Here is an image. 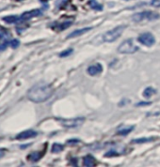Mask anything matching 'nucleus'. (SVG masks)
Listing matches in <instances>:
<instances>
[{"label": "nucleus", "mask_w": 160, "mask_h": 167, "mask_svg": "<svg viewBox=\"0 0 160 167\" xmlns=\"http://www.w3.org/2000/svg\"><path fill=\"white\" fill-rule=\"evenodd\" d=\"M8 43H9V42H8V41L6 40L5 42H4V43H3V44L1 45V46H0V52H1V51H4V50L6 49V48L8 47Z\"/></svg>", "instance_id": "nucleus-25"}, {"label": "nucleus", "mask_w": 160, "mask_h": 167, "mask_svg": "<svg viewBox=\"0 0 160 167\" xmlns=\"http://www.w3.org/2000/svg\"><path fill=\"white\" fill-rule=\"evenodd\" d=\"M72 25H73L72 20H67L62 23H55L53 25V29H56L58 31H63V30L67 29L68 27H70Z\"/></svg>", "instance_id": "nucleus-8"}, {"label": "nucleus", "mask_w": 160, "mask_h": 167, "mask_svg": "<svg viewBox=\"0 0 160 167\" xmlns=\"http://www.w3.org/2000/svg\"><path fill=\"white\" fill-rule=\"evenodd\" d=\"M41 2H46V1H48V0H41Z\"/></svg>", "instance_id": "nucleus-28"}, {"label": "nucleus", "mask_w": 160, "mask_h": 167, "mask_svg": "<svg viewBox=\"0 0 160 167\" xmlns=\"http://www.w3.org/2000/svg\"><path fill=\"white\" fill-rule=\"evenodd\" d=\"M73 53V49H69V50H66L64 52H62L59 54V57H68L69 54H71Z\"/></svg>", "instance_id": "nucleus-20"}, {"label": "nucleus", "mask_w": 160, "mask_h": 167, "mask_svg": "<svg viewBox=\"0 0 160 167\" xmlns=\"http://www.w3.org/2000/svg\"><path fill=\"white\" fill-rule=\"evenodd\" d=\"M0 40H1V35H0Z\"/></svg>", "instance_id": "nucleus-29"}, {"label": "nucleus", "mask_w": 160, "mask_h": 167, "mask_svg": "<svg viewBox=\"0 0 160 167\" xmlns=\"http://www.w3.org/2000/svg\"><path fill=\"white\" fill-rule=\"evenodd\" d=\"M155 138H140V139H135V140L132 141L133 144H143V143H147L151 142L154 140Z\"/></svg>", "instance_id": "nucleus-18"}, {"label": "nucleus", "mask_w": 160, "mask_h": 167, "mask_svg": "<svg viewBox=\"0 0 160 167\" xmlns=\"http://www.w3.org/2000/svg\"><path fill=\"white\" fill-rule=\"evenodd\" d=\"M37 135H38V133H36V131L29 130H26V131H23V133L17 134L16 139H18V140H26V139L34 138Z\"/></svg>", "instance_id": "nucleus-9"}, {"label": "nucleus", "mask_w": 160, "mask_h": 167, "mask_svg": "<svg viewBox=\"0 0 160 167\" xmlns=\"http://www.w3.org/2000/svg\"><path fill=\"white\" fill-rule=\"evenodd\" d=\"M155 93V90L154 88H152V87H147V88H145V90L143 91V96L145 97V98L149 99L150 97H152Z\"/></svg>", "instance_id": "nucleus-16"}, {"label": "nucleus", "mask_w": 160, "mask_h": 167, "mask_svg": "<svg viewBox=\"0 0 160 167\" xmlns=\"http://www.w3.org/2000/svg\"><path fill=\"white\" fill-rule=\"evenodd\" d=\"M133 130H134V126H131L130 128L128 127V128H125V129H122L120 130H118V134H120V135H127Z\"/></svg>", "instance_id": "nucleus-19"}, {"label": "nucleus", "mask_w": 160, "mask_h": 167, "mask_svg": "<svg viewBox=\"0 0 160 167\" xmlns=\"http://www.w3.org/2000/svg\"><path fill=\"white\" fill-rule=\"evenodd\" d=\"M44 153L43 152H39V151H35V152H32L30 154L27 156V160H29V162L31 163H37L39 162L41 158L43 157Z\"/></svg>", "instance_id": "nucleus-11"}, {"label": "nucleus", "mask_w": 160, "mask_h": 167, "mask_svg": "<svg viewBox=\"0 0 160 167\" xmlns=\"http://www.w3.org/2000/svg\"><path fill=\"white\" fill-rule=\"evenodd\" d=\"M58 120L66 128H75L84 123L85 118L77 117V118H70V119H60V118H58Z\"/></svg>", "instance_id": "nucleus-5"}, {"label": "nucleus", "mask_w": 160, "mask_h": 167, "mask_svg": "<svg viewBox=\"0 0 160 167\" xmlns=\"http://www.w3.org/2000/svg\"><path fill=\"white\" fill-rule=\"evenodd\" d=\"M150 4L154 7H160V0H152Z\"/></svg>", "instance_id": "nucleus-24"}, {"label": "nucleus", "mask_w": 160, "mask_h": 167, "mask_svg": "<svg viewBox=\"0 0 160 167\" xmlns=\"http://www.w3.org/2000/svg\"><path fill=\"white\" fill-rule=\"evenodd\" d=\"M140 50L137 45L134 44V41L132 39L124 40L123 42L118 47V52L121 54H134Z\"/></svg>", "instance_id": "nucleus-3"}, {"label": "nucleus", "mask_w": 160, "mask_h": 167, "mask_svg": "<svg viewBox=\"0 0 160 167\" xmlns=\"http://www.w3.org/2000/svg\"><path fill=\"white\" fill-rule=\"evenodd\" d=\"M63 150V145H60V144H58V143H55L53 145H52V152L53 153H59L60 151Z\"/></svg>", "instance_id": "nucleus-17"}, {"label": "nucleus", "mask_w": 160, "mask_h": 167, "mask_svg": "<svg viewBox=\"0 0 160 167\" xmlns=\"http://www.w3.org/2000/svg\"><path fill=\"white\" fill-rule=\"evenodd\" d=\"M124 29H125L124 25H119L115 27V28L107 31L104 35V40H105L106 42H113V41L117 40L121 37V35L123 33Z\"/></svg>", "instance_id": "nucleus-2"}, {"label": "nucleus", "mask_w": 160, "mask_h": 167, "mask_svg": "<svg viewBox=\"0 0 160 167\" xmlns=\"http://www.w3.org/2000/svg\"><path fill=\"white\" fill-rule=\"evenodd\" d=\"M79 142H80V140H78V139H71V140L67 141V144L68 145H75V144H78Z\"/></svg>", "instance_id": "nucleus-23"}, {"label": "nucleus", "mask_w": 160, "mask_h": 167, "mask_svg": "<svg viewBox=\"0 0 160 167\" xmlns=\"http://www.w3.org/2000/svg\"><path fill=\"white\" fill-rule=\"evenodd\" d=\"M11 47L13 48V49H16V48L20 45V41L18 40H11Z\"/></svg>", "instance_id": "nucleus-21"}, {"label": "nucleus", "mask_w": 160, "mask_h": 167, "mask_svg": "<svg viewBox=\"0 0 160 167\" xmlns=\"http://www.w3.org/2000/svg\"><path fill=\"white\" fill-rule=\"evenodd\" d=\"M117 155H118V153H117L116 151H114L113 149L110 150V151H108L107 153H106V154H105L106 157H112V156H117Z\"/></svg>", "instance_id": "nucleus-22"}, {"label": "nucleus", "mask_w": 160, "mask_h": 167, "mask_svg": "<svg viewBox=\"0 0 160 167\" xmlns=\"http://www.w3.org/2000/svg\"><path fill=\"white\" fill-rule=\"evenodd\" d=\"M159 18L160 16L158 13L154 12V11H149V10L135 13V14L132 16V19H133V21H135V22H141V21H144V20L154 21Z\"/></svg>", "instance_id": "nucleus-4"}, {"label": "nucleus", "mask_w": 160, "mask_h": 167, "mask_svg": "<svg viewBox=\"0 0 160 167\" xmlns=\"http://www.w3.org/2000/svg\"><path fill=\"white\" fill-rule=\"evenodd\" d=\"M41 14H43V12H41V10H30V11H26L20 16V21H21V22H24V21H29L31 18L41 16Z\"/></svg>", "instance_id": "nucleus-7"}, {"label": "nucleus", "mask_w": 160, "mask_h": 167, "mask_svg": "<svg viewBox=\"0 0 160 167\" xmlns=\"http://www.w3.org/2000/svg\"><path fill=\"white\" fill-rule=\"evenodd\" d=\"M138 42H140L141 44L147 46V47H151L155 44V37L152 36L151 33H144V34H141L140 37L137 39Z\"/></svg>", "instance_id": "nucleus-6"}, {"label": "nucleus", "mask_w": 160, "mask_h": 167, "mask_svg": "<svg viewBox=\"0 0 160 167\" xmlns=\"http://www.w3.org/2000/svg\"><path fill=\"white\" fill-rule=\"evenodd\" d=\"M152 102L148 101V102H140V103H137L136 106H147V105H150Z\"/></svg>", "instance_id": "nucleus-26"}, {"label": "nucleus", "mask_w": 160, "mask_h": 167, "mask_svg": "<svg viewBox=\"0 0 160 167\" xmlns=\"http://www.w3.org/2000/svg\"><path fill=\"white\" fill-rule=\"evenodd\" d=\"M3 20L5 21L6 23L8 24H15V23H18V22H21L20 21V16H6L3 18Z\"/></svg>", "instance_id": "nucleus-15"}, {"label": "nucleus", "mask_w": 160, "mask_h": 167, "mask_svg": "<svg viewBox=\"0 0 160 167\" xmlns=\"http://www.w3.org/2000/svg\"><path fill=\"white\" fill-rule=\"evenodd\" d=\"M4 155V151H2V150H0V158H1L2 156Z\"/></svg>", "instance_id": "nucleus-27"}, {"label": "nucleus", "mask_w": 160, "mask_h": 167, "mask_svg": "<svg viewBox=\"0 0 160 167\" xmlns=\"http://www.w3.org/2000/svg\"><path fill=\"white\" fill-rule=\"evenodd\" d=\"M96 163L95 159L92 156V155H87L83 159V165L87 166V167H92L94 166Z\"/></svg>", "instance_id": "nucleus-13"}, {"label": "nucleus", "mask_w": 160, "mask_h": 167, "mask_svg": "<svg viewBox=\"0 0 160 167\" xmlns=\"http://www.w3.org/2000/svg\"><path fill=\"white\" fill-rule=\"evenodd\" d=\"M89 6L92 8V10H103V6L101 4H99L98 2L96 1V0H89V2H88Z\"/></svg>", "instance_id": "nucleus-14"}, {"label": "nucleus", "mask_w": 160, "mask_h": 167, "mask_svg": "<svg viewBox=\"0 0 160 167\" xmlns=\"http://www.w3.org/2000/svg\"><path fill=\"white\" fill-rule=\"evenodd\" d=\"M102 72H103V67L101 64H94V65H92L88 68V73L92 76L100 74Z\"/></svg>", "instance_id": "nucleus-10"}, {"label": "nucleus", "mask_w": 160, "mask_h": 167, "mask_svg": "<svg viewBox=\"0 0 160 167\" xmlns=\"http://www.w3.org/2000/svg\"><path fill=\"white\" fill-rule=\"evenodd\" d=\"M53 92H54V89L49 84L41 82L34 86H32L29 90V92H27V98L33 102L40 103L47 101L52 96Z\"/></svg>", "instance_id": "nucleus-1"}, {"label": "nucleus", "mask_w": 160, "mask_h": 167, "mask_svg": "<svg viewBox=\"0 0 160 167\" xmlns=\"http://www.w3.org/2000/svg\"><path fill=\"white\" fill-rule=\"evenodd\" d=\"M92 30V27H85V28H81V29H77V30H74V32H72L69 36L67 37V39H72V38H75V37H78L81 36L82 34H85L89 31Z\"/></svg>", "instance_id": "nucleus-12"}]
</instances>
